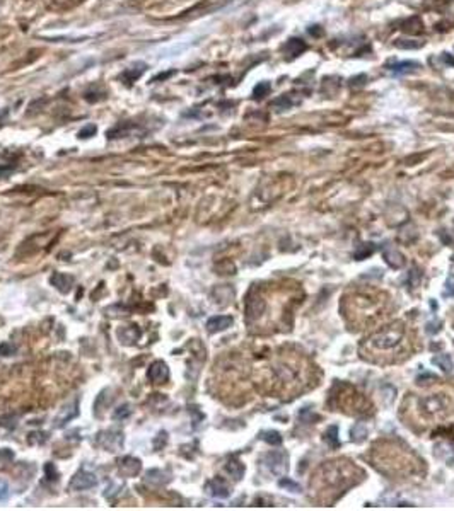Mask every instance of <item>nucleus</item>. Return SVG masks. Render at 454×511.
Here are the masks:
<instances>
[{
    "label": "nucleus",
    "mask_w": 454,
    "mask_h": 511,
    "mask_svg": "<svg viewBox=\"0 0 454 511\" xmlns=\"http://www.w3.org/2000/svg\"><path fill=\"white\" fill-rule=\"evenodd\" d=\"M142 469V462L140 458H135V457H123L119 458L118 462V472L121 474L123 477H133L140 472Z\"/></svg>",
    "instance_id": "nucleus-7"
},
{
    "label": "nucleus",
    "mask_w": 454,
    "mask_h": 511,
    "mask_svg": "<svg viewBox=\"0 0 454 511\" xmlns=\"http://www.w3.org/2000/svg\"><path fill=\"white\" fill-rule=\"evenodd\" d=\"M226 472L230 474V477H234L236 481H239V479L244 476V465L239 460H236V458H230L226 464Z\"/></svg>",
    "instance_id": "nucleus-16"
},
{
    "label": "nucleus",
    "mask_w": 454,
    "mask_h": 511,
    "mask_svg": "<svg viewBox=\"0 0 454 511\" xmlns=\"http://www.w3.org/2000/svg\"><path fill=\"white\" fill-rule=\"evenodd\" d=\"M79 414V409H77V399H74V401L70 402V404H67V406H63L62 407V411H60V414L57 418H55V428H62L65 423H69L72 421L75 416Z\"/></svg>",
    "instance_id": "nucleus-9"
},
{
    "label": "nucleus",
    "mask_w": 454,
    "mask_h": 511,
    "mask_svg": "<svg viewBox=\"0 0 454 511\" xmlns=\"http://www.w3.org/2000/svg\"><path fill=\"white\" fill-rule=\"evenodd\" d=\"M207 491H209V494L214 498H227L230 494L229 486H227L226 482L219 477H215V479H212V481L207 482Z\"/></svg>",
    "instance_id": "nucleus-13"
},
{
    "label": "nucleus",
    "mask_w": 454,
    "mask_h": 511,
    "mask_svg": "<svg viewBox=\"0 0 454 511\" xmlns=\"http://www.w3.org/2000/svg\"><path fill=\"white\" fill-rule=\"evenodd\" d=\"M353 465L350 462H328L326 465L321 467L320 472H316V477H320L321 484L326 486V489L330 488H341L346 489L348 486H352V482H346L350 477H353Z\"/></svg>",
    "instance_id": "nucleus-1"
},
{
    "label": "nucleus",
    "mask_w": 454,
    "mask_h": 511,
    "mask_svg": "<svg viewBox=\"0 0 454 511\" xmlns=\"http://www.w3.org/2000/svg\"><path fill=\"white\" fill-rule=\"evenodd\" d=\"M14 458V453L9 448H0V462H9Z\"/></svg>",
    "instance_id": "nucleus-30"
},
{
    "label": "nucleus",
    "mask_w": 454,
    "mask_h": 511,
    "mask_svg": "<svg viewBox=\"0 0 454 511\" xmlns=\"http://www.w3.org/2000/svg\"><path fill=\"white\" fill-rule=\"evenodd\" d=\"M434 363L436 365H439L444 372H451V368H453V360H451V356L449 354H441V356H436L434 358Z\"/></svg>",
    "instance_id": "nucleus-19"
},
{
    "label": "nucleus",
    "mask_w": 454,
    "mask_h": 511,
    "mask_svg": "<svg viewBox=\"0 0 454 511\" xmlns=\"http://www.w3.org/2000/svg\"><path fill=\"white\" fill-rule=\"evenodd\" d=\"M174 74H176V72H174V70H169V72H164V74H159V75H155V77L152 79V81H150V82H161V81H167V79H169V77H173V75Z\"/></svg>",
    "instance_id": "nucleus-29"
},
{
    "label": "nucleus",
    "mask_w": 454,
    "mask_h": 511,
    "mask_svg": "<svg viewBox=\"0 0 454 511\" xmlns=\"http://www.w3.org/2000/svg\"><path fill=\"white\" fill-rule=\"evenodd\" d=\"M280 488H287V489H292L294 493H299L301 491V486L297 484V482H294V481H290V479H280Z\"/></svg>",
    "instance_id": "nucleus-25"
},
{
    "label": "nucleus",
    "mask_w": 454,
    "mask_h": 511,
    "mask_svg": "<svg viewBox=\"0 0 454 511\" xmlns=\"http://www.w3.org/2000/svg\"><path fill=\"white\" fill-rule=\"evenodd\" d=\"M98 484V479L93 472H87V470H81L77 472L70 481V489L72 491H86L91 489Z\"/></svg>",
    "instance_id": "nucleus-5"
},
{
    "label": "nucleus",
    "mask_w": 454,
    "mask_h": 511,
    "mask_svg": "<svg viewBox=\"0 0 454 511\" xmlns=\"http://www.w3.org/2000/svg\"><path fill=\"white\" fill-rule=\"evenodd\" d=\"M147 70V63H143V62H135L133 65L128 67L125 72L121 74V79H123V82L126 84V85H131L133 82H137L138 79L143 75V72Z\"/></svg>",
    "instance_id": "nucleus-10"
},
{
    "label": "nucleus",
    "mask_w": 454,
    "mask_h": 511,
    "mask_svg": "<svg viewBox=\"0 0 454 511\" xmlns=\"http://www.w3.org/2000/svg\"><path fill=\"white\" fill-rule=\"evenodd\" d=\"M232 322L234 319L230 317V315H214V317H210L209 321H207V331L212 334L221 333V331L229 329V327L232 326Z\"/></svg>",
    "instance_id": "nucleus-8"
},
{
    "label": "nucleus",
    "mask_w": 454,
    "mask_h": 511,
    "mask_svg": "<svg viewBox=\"0 0 454 511\" xmlns=\"http://www.w3.org/2000/svg\"><path fill=\"white\" fill-rule=\"evenodd\" d=\"M96 445L108 450V452H116V450H119V446L123 445V433L119 429L101 431L98 434V438H96Z\"/></svg>",
    "instance_id": "nucleus-3"
},
{
    "label": "nucleus",
    "mask_w": 454,
    "mask_h": 511,
    "mask_svg": "<svg viewBox=\"0 0 454 511\" xmlns=\"http://www.w3.org/2000/svg\"><path fill=\"white\" fill-rule=\"evenodd\" d=\"M294 104H297V101H292V97H290V94L282 95V97L275 99V101L272 102V106H273V107H277V111H285V109H290V107H292Z\"/></svg>",
    "instance_id": "nucleus-18"
},
{
    "label": "nucleus",
    "mask_w": 454,
    "mask_h": 511,
    "mask_svg": "<svg viewBox=\"0 0 454 511\" xmlns=\"http://www.w3.org/2000/svg\"><path fill=\"white\" fill-rule=\"evenodd\" d=\"M147 377L152 383H164L169 378V368H167L166 361L155 360L147 370Z\"/></svg>",
    "instance_id": "nucleus-6"
},
{
    "label": "nucleus",
    "mask_w": 454,
    "mask_h": 511,
    "mask_svg": "<svg viewBox=\"0 0 454 511\" xmlns=\"http://www.w3.org/2000/svg\"><path fill=\"white\" fill-rule=\"evenodd\" d=\"M263 310H265V300L260 293L256 291H251L248 295V300H246V315H248L249 321H254V319L261 317Z\"/></svg>",
    "instance_id": "nucleus-4"
},
{
    "label": "nucleus",
    "mask_w": 454,
    "mask_h": 511,
    "mask_svg": "<svg viewBox=\"0 0 454 511\" xmlns=\"http://www.w3.org/2000/svg\"><path fill=\"white\" fill-rule=\"evenodd\" d=\"M405 327L401 322H393L391 326L382 327L367 339V346L376 351H393L403 342Z\"/></svg>",
    "instance_id": "nucleus-2"
},
{
    "label": "nucleus",
    "mask_w": 454,
    "mask_h": 511,
    "mask_svg": "<svg viewBox=\"0 0 454 511\" xmlns=\"http://www.w3.org/2000/svg\"><path fill=\"white\" fill-rule=\"evenodd\" d=\"M130 414H131L130 404H123V406H119L118 409L113 413V419H114V421H119V419H125V418H128Z\"/></svg>",
    "instance_id": "nucleus-22"
},
{
    "label": "nucleus",
    "mask_w": 454,
    "mask_h": 511,
    "mask_svg": "<svg viewBox=\"0 0 454 511\" xmlns=\"http://www.w3.org/2000/svg\"><path fill=\"white\" fill-rule=\"evenodd\" d=\"M285 48H289V51H290V55H294V57H297L299 53H301L302 50H304V43L301 41V39H289V43H287V46Z\"/></svg>",
    "instance_id": "nucleus-20"
},
{
    "label": "nucleus",
    "mask_w": 454,
    "mask_h": 511,
    "mask_svg": "<svg viewBox=\"0 0 454 511\" xmlns=\"http://www.w3.org/2000/svg\"><path fill=\"white\" fill-rule=\"evenodd\" d=\"M96 131H98V128H96L94 125H86V126H82L81 130H79V133H77V137L79 138H91V137H94L96 135Z\"/></svg>",
    "instance_id": "nucleus-24"
},
{
    "label": "nucleus",
    "mask_w": 454,
    "mask_h": 511,
    "mask_svg": "<svg viewBox=\"0 0 454 511\" xmlns=\"http://www.w3.org/2000/svg\"><path fill=\"white\" fill-rule=\"evenodd\" d=\"M444 297H454V278H449L444 288Z\"/></svg>",
    "instance_id": "nucleus-28"
},
{
    "label": "nucleus",
    "mask_w": 454,
    "mask_h": 511,
    "mask_svg": "<svg viewBox=\"0 0 454 511\" xmlns=\"http://www.w3.org/2000/svg\"><path fill=\"white\" fill-rule=\"evenodd\" d=\"M418 69V63L417 62H398V63H389L388 70L393 72V74H412L413 70Z\"/></svg>",
    "instance_id": "nucleus-15"
},
{
    "label": "nucleus",
    "mask_w": 454,
    "mask_h": 511,
    "mask_svg": "<svg viewBox=\"0 0 454 511\" xmlns=\"http://www.w3.org/2000/svg\"><path fill=\"white\" fill-rule=\"evenodd\" d=\"M50 283L60 293H69L72 290V285H74V276L65 274V273H55L53 276L50 278Z\"/></svg>",
    "instance_id": "nucleus-12"
},
{
    "label": "nucleus",
    "mask_w": 454,
    "mask_h": 511,
    "mask_svg": "<svg viewBox=\"0 0 454 511\" xmlns=\"http://www.w3.org/2000/svg\"><path fill=\"white\" fill-rule=\"evenodd\" d=\"M265 460H266V464H268L270 469H272L273 474H282L287 469V457H285V453L272 452V453L266 455Z\"/></svg>",
    "instance_id": "nucleus-11"
},
{
    "label": "nucleus",
    "mask_w": 454,
    "mask_h": 511,
    "mask_svg": "<svg viewBox=\"0 0 454 511\" xmlns=\"http://www.w3.org/2000/svg\"><path fill=\"white\" fill-rule=\"evenodd\" d=\"M45 472H46V479H50V481H57L58 479V472H57V469H55L53 464H46Z\"/></svg>",
    "instance_id": "nucleus-26"
},
{
    "label": "nucleus",
    "mask_w": 454,
    "mask_h": 511,
    "mask_svg": "<svg viewBox=\"0 0 454 511\" xmlns=\"http://www.w3.org/2000/svg\"><path fill=\"white\" fill-rule=\"evenodd\" d=\"M14 351L15 348L12 344H9V342H2V344H0V354H2V356H10Z\"/></svg>",
    "instance_id": "nucleus-27"
},
{
    "label": "nucleus",
    "mask_w": 454,
    "mask_h": 511,
    "mask_svg": "<svg viewBox=\"0 0 454 511\" xmlns=\"http://www.w3.org/2000/svg\"><path fill=\"white\" fill-rule=\"evenodd\" d=\"M12 170V166H0V177H5Z\"/></svg>",
    "instance_id": "nucleus-32"
},
{
    "label": "nucleus",
    "mask_w": 454,
    "mask_h": 511,
    "mask_svg": "<svg viewBox=\"0 0 454 511\" xmlns=\"http://www.w3.org/2000/svg\"><path fill=\"white\" fill-rule=\"evenodd\" d=\"M268 92H270V84L268 82H261V84H258V85L254 87L253 95H254V99H261L263 95H266Z\"/></svg>",
    "instance_id": "nucleus-23"
},
{
    "label": "nucleus",
    "mask_w": 454,
    "mask_h": 511,
    "mask_svg": "<svg viewBox=\"0 0 454 511\" xmlns=\"http://www.w3.org/2000/svg\"><path fill=\"white\" fill-rule=\"evenodd\" d=\"M118 338L121 339L125 344H130V342L137 341V339L140 338V329H138V326L121 327V329L118 331Z\"/></svg>",
    "instance_id": "nucleus-14"
},
{
    "label": "nucleus",
    "mask_w": 454,
    "mask_h": 511,
    "mask_svg": "<svg viewBox=\"0 0 454 511\" xmlns=\"http://www.w3.org/2000/svg\"><path fill=\"white\" fill-rule=\"evenodd\" d=\"M384 259H386V262H388L391 267H401L405 264V259H403V254L400 253V251H396V249H388V251H384Z\"/></svg>",
    "instance_id": "nucleus-17"
},
{
    "label": "nucleus",
    "mask_w": 454,
    "mask_h": 511,
    "mask_svg": "<svg viewBox=\"0 0 454 511\" xmlns=\"http://www.w3.org/2000/svg\"><path fill=\"white\" fill-rule=\"evenodd\" d=\"M7 496H9V486L3 481H0V501H3Z\"/></svg>",
    "instance_id": "nucleus-31"
},
{
    "label": "nucleus",
    "mask_w": 454,
    "mask_h": 511,
    "mask_svg": "<svg viewBox=\"0 0 454 511\" xmlns=\"http://www.w3.org/2000/svg\"><path fill=\"white\" fill-rule=\"evenodd\" d=\"M261 438L266 443H270V445H280L282 443V436L277 431H265V433L261 434Z\"/></svg>",
    "instance_id": "nucleus-21"
}]
</instances>
